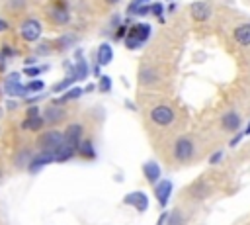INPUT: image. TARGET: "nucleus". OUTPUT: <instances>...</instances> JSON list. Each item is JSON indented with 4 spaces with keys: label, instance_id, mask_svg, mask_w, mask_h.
Here are the masks:
<instances>
[{
    "label": "nucleus",
    "instance_id": "7c9ffc66",
    "mask_svg": "<svg viewBox=\"0 0 250 225\" xmlns=\"http://www.w3.org/2000/svg\"><path fill=\"white\" fill-rule=\"evenodd\" d=\"M45 70V67H25L23 68V72L27 74V76H37V74H41Z\"/></svg>",
    "mask_w": 250,
    "mask_h": 225
},
{
    "label": "nucleus",
    "instance_id": "f03ea898",
    "mask_svg": "<svg viewBox=\"0 0 250 225\" xmlns=\"http://www.w3.org/2000/svg\"><path fill=\"white\" fill-rule=\"evenodd\" d=\"M37 145H39L41 151H49V153H55V155H57V151L64 145V133H61V131H57V129L45 131V133L39 137Z\"/></svg>",
    "mask_w": 250,
    "mask_h": 225
},
{
    "label": "nucleus",
    "instance_id": "58836bf2",
    "mask_svg": "<svg viewBox=\"0 0 250 225\" xmlns=\"http://www.w3.org/2000/svg\"><path fill=\"white\" fill-rule=\"evenodd\" d=\"M242 133H244V135H250V123H248V125H246V129H244V131H242Z\"/></svg>",
    "mask_w": 250,
    "mask_h": 225
},
{
    "label": "nucleus",
    "instance_id": "9d476101",
    "mask_svg": "<svg viewBox=\"0 0 250 225\" xmlns=\"http://www.w3.org/2000/svg\"><path fill=\"white\" fill-rule=\"evenodd\" d=\"M55 160H57V155H55V153L41 151L37 157H33V158H31V162H29V172H37L39 168H43L45 164L55 162Z\"/></svg>",
    "mask_w": 250,
    "mask_h": 225
},
{
    "label": "nucleus",
    "instance_id": "6ab92c4d",
    "mask_svg": "<svg viewBox=\"0 0 250 225\" xmlns=\"http://www.w3.org/2000/svg\"><path fill=\"white\" fill-rule=\"evenodd\" d=\"M45 123H47V121H45V117L37 113V115H27V117L23 119L21 127H23V129H31V131H39Z\"/></svg>",
    "mask_w": 250,
    "mask_h": 225
},
{
    "label": "nucleus",
    "instance_id": "4c0bfd02",
    "mask_svg": "<svg viewBox=\"0 0 250 225\" xmlns=\"http://www.w3.org/2000/svg\"><path fill=\"white\" fill-rule=\"evenodd\" d=\"M104 2H105V4H109V6H115L119 0H104Z\"/></svg>",
    "mask_w": 250,
    "mask_h": 225
},
{
    "label": "nucleus",
    "instance_id": "aec40b11",
    "mask_svg": "<svg viewBox=\"0 0 250 225\" xmlns=\"http://www.w3.org/2000/svg\"><path fill=\"white\" fill-rule=\"evenodd\" d=\"M76 76H78V80H84L88 74H90V68H88V63H86V59H82V53L78 51L76 53Z\"/></svg>",
    "mask_w": 250,
    "mask_h": 225
},
{
    "label": "nucleus",
    "instance_id": "ea45409f",
    "mask_svg": "<svg viewBox=\"0 0 250 225\" xmlns=\"http://www.w3.org/2000/svg\"><path fill=\"white\" fill-rule=\"evenodd\" d=\"M0 178H2V172H0Z\"/></svg>",
    "mask_w": 250,
    "mask_h": 225
},
{
    "label": "nucleus",
    "instance_id": "ddd939ff",
    "mask_svg": "<svg viewBox=\"0 0 250 225\" xmlns=\"http://www.w3.org/2000/svg\"><path fill=\"white\" fill-rule=\"evenodd\" d=\"M232 37L238 45L242 47H250V22H244V23H238L232 31Z\"/></svg>",
    "mask_w": 250,
    "mask_h": 225
},
{
    "label": "nucleus",
    "instance_id": "7ed1b4c3",
    "mask_svg": "<svg viewBox=\"0 0 250 225\" xmlns=\"http://www.w3.org/2000/svg\"><path fill=\"white\" fill-rule=\"evenodd\" d=\"M174 119H176V113L166 104H158V106H154L150 110V121L154 125H158V127H168V125L174 123Z\"/></svg>",
    "mask_w": 250,
    "mask_h": 225
},
{
    "label": "nucleus",
    "instance_id": "423d86ee",
    "mask_svg": "<svg viewBox=\"0 0 250 225\" xmlns=\"http://www.w3.org/2000/svg\"><path fill=\"white\" fill-rule=\"evenodd\" d=\"M20 33H21V37L25 39V41H37L39 37H41V33H43V25H41V22L39 20H35V18H27V20H23L21 22V25H20Z\"/></svg>",
    "mask_w": 250,
    "mask_h": 225
},
{
    "label": "nucleus",
    "instance_id": "4be33fe9",
    "mask_svg": "<svg viewBox=\"0 0 250 225\" xmlns=\"http://www.w3.org/2000/svg\"><path fill=\"white\" fill-rule=\"evenodd\" d=\"M78 78H76V74H72V76H66L64 80H61V82H57L55 86H53V90L55 92H61V90H66V88H70L74 82H76Z\"/></svg>",
    "mask_w": 250,
    "mask_h": 225
},
{
    "label": "nucleus",
    "instance_id": "1a4fd4ad",
    "mask_svg": "<svg viewBox=\"0 0 250 225\" xmlns=\"http://www.w3.org/2000/svg\"><path fill=\"white\" fill-rule=\"evenodd\" d=\"M64 143L70 145V147H74V149H78L80 143H82V125L70 123L66 127V131H64Z\"/></svg>",
    "mask_w": 250,
    "mask_h": 225
},
{
    "label": "nucleus",
    "instance_id": "2eb2a0df",
    "mask_svg": "<svg viewBox=\"0 0 250 225\" xmlns=\"http://www.w3.org/2000/svg\"><path fill=\"white\" fill-rule=\"evenodd\" d=\"M111 59H113V49H111V45H109V43H102V45L98 47V65H100V67H105V65L111 63Z\"/></svg>",
    "mask_w": 250,
    "mask_h": 225
},
{
    "label": "nucleus",
    "instance_id": "2f4dec72",
    "mask_svg": "<svg viewBox=\"0 0 250 225\" xmlns=\"http://www.w3.org/2000/svg\"><path fill=\"white\" fill-rule=\"evenodd\" d=\"M100 90L102 92H109L111 90V78L109 76H102L100 78Z\"/></svg>",
    "mask_w": 250,
    "mask_h": 225
},
{
    "label": "nucleus",
    "instance_id": "473e14b6",
    "mask_svg": "<svg viewBox=\"0 0 250 225\" xmlns=\"http://www.w3.org/2000/svg\"><path fill=\"white\" fill-rule=\"evenodd\" d=\"M127 31H129L127 25H119V29L115 31V39H123V37H127Z\"/></svg>",
    "mask_w": 250,
    "mask_h": 225
},
{
    "label": "nucleus",
    "instance_id": "dca6fc26",
    "mask_svg": "<svg viewBox=\"0 0 250 225\" xmlns=\"http://www.w3.org/2000/svg\"><path fill=\"white\" fill-rule=\"evenodd\" d=\"M158 80V72L152 68V67H143L139 70V82L143 86H148V84H154Z\"/></svg>",
    "mask_w": 250,
    "mask_h": 225
},
{
    "label": "nucleus",
    "instance_id": "e433bc0d",
    "mask_svg": "<svg viewBox=\"0 0 250 225\" xmlns=\"http://www.w3.org/2000/svg\"><path fill=\"white\" fill-rule=\"evenodd\" d=\"M168 215H170V213H166V211H164V213L160 215V219H158V223H156V225H164V223L168 221Z\"/></svg>",
    "mask_w": 250,
    "mask_h": 225
},
{
    "label": "nucleus",
    "instance_id": "20e7f679",
    "mask_svg": "<svg viewBox=\"0 0 250 225\" xmlns=\"http://www.w3.org/2000/svg\"><path fill=\"white\" fill-rule=\"evenodd\" d=\"M174 158L176 160H180V162H188L191 157H193V153H195V147H193V141L189 139V137H180V139H176V143H174Z\"/></svg>",
    "mask_w": 250,
    "mask_h": 225
},
{
    "label": "nucleus",
    "instance_id": "39448f33",
    "mask_svg": "<svg viewBox=\"0 0 250 225\" xmlns=\"http://www.w3.org/2000/svg\"><path fill=\"white\" fill-rule=\"evenodd\" d=\"M49 20L55 25H66L70 22V10H68L64 0H55L53 2L51 10H49Z\"/></svg>",
    "mask_w": 250,
    "mask_h": 225
},
{
    "label": "nucleus",
    "instance_id": "c85d7f7f",
    "mask_svg": "<svg viewBox=\"0 0 250 225\" xmlns=\"http://www.w3.org/2000/svg\"><path fill=\"white\" fill-rule=\"evenodd\" d=\"M43 88H45L43 80H31V82L27 84V92H39V90H43Z\"/></svg>",
    "mask_w": 250,
    "mask_h": 225
},
{
    "label": "nucleus",
    "instance_id": "9b49d317",
    "mask_svg": "<svg viewBox=\"0 0 250 225\" xmlns=\"http://www.w3.org/2000/svg\"><path fill=\"white\" fill-rule=\"evenodd\" d=\"M125 203H127V205H133L137 211H146V209H148V198H146V194H143V192L127 194V196H125Z\"/></svg>",
    "mask_w": 250,
    "mask_h": 225
},
{
    "label": "nucleus",
    "instance_id": "a211bd4d",
    "mask_svg": "<svg viewBox=\"0 0 250 225\" xmlns=\"http://www.w3.org/2000/svg\"><path fill=\"white\" fill-rule=\"evenodd\" d=\"M45 121L47 123H55V121H59V119H62L64 117V110L59 106V104H53V106H49L47 110H45Z\"/></svg>",
    "mask_w": 250,
    "mask_h": 225
},
{
    "label": "nucleus",
    "instance_id": "f257e3e1",
    "mask_svg": "<svg viewBox=\"0 0 250 225\" xmlns=\"http://www.w3.org/2000/svg\"><path fill=\"white\" fill-rule=\"evenodd\" d=\"M152 29L148 23H133L127 31V37H125V47L127 49H139L143 47V43L150 37Z\"/></svg>",
    "mask_w": 250,
    "mask_h": 225
},
{
    "label": "nucleus",
    "instance_id": "b1692460",
    "mask_svg": "<svg viewBox=\"0 0 250 225\" xmlns=\"http://www.w3.org/2000/svg\"><path fill=\"white\" fill-rule=\"evenodd\" d=\"M29 158H31V153H29L27 149H25V151H20V155L16 157V166H20V168L25 166L27 162H31Z\"/></svg>",
    "mask_w": 250,
    "mask_h": 225
},
{
    "label": "nucleus",
    "instance_id": "6e6552de",
    "mask_svg": "<svg viewBox=\"0 0 250 225\" xmlns=\"http://www.w3.org/2000/svg\"><path fill=\"white\" fill-rule=\"evenodd\" d=\"M189 14H191V18L195 22H207L211 18L213 10L205 0H195V2L189 4Z\"/></svg>",
    "mask_w": 250,
    "mask_h": 225
},
{
    "label": "nucleus",
    "instance_id": "412c9836",
    "mask_svg": "<svg viewBox=\"0 0 250 225\" xmlns=\"http://www.w3.org/2000/svg\"><path fill=\"white\" fill-rule=\"evenodd\" d=\"M166 225H186V219H184V213L180 209H174L170 215H168V221Z\"/></svg>",
    "mask_w": 250,
    "mask_h": 225
},
{
    "label": "nucleus",
    "instance_id": "cd10ccee",
    "mask_svg": "<svg viewBox=\"0 0 250 225\" xmlns=\"http://www.w3.org/2000/svg\"><path fill=\"white\" fill-rule=\"evenodd\" d=\"M72 41H74V35H62L61 39H57V49H66Z\"/></svg>",
    "mask_w": 250,
    "mask_h": 225
},
{
    "label": "nucleus",
    "instance_id": "4468645a",
    "mask_svg": "<svg viewBox=\"0 0 250 225\" xmlns=\"http://www.w3.org/2000/svg\"><path fill=\"white\" fill-rule=\"evenodd\" d=\"M221 125L225 131H236L240 125H242V119L236 112H227L223 117H221Z\"/></svg>",
    "mask_w": 250,
    "mask_h": 225
},
{
    "label": "nucleus",
    "instance_id": "c9c22d12",
    "mask_svg": "<svg viewBox=\"0 0 250 225\" xmlns=\"http://www.w3.org/2000/svg\"><path fill=\"white\" fill-rule=\"evenodd\" d=\"M6 29H10V23L0 16V31H6Z\"/></svg>",
    "mask_w": 250,
    "mask_h": 225
},
{
    "label": "nucleus",
    "instance_id": "5701e85b",
    "mask_svg": "<svg viewBox=\"0 0 250 225\" xmlns=\"http://www.w3.org/2000/svg\"><path fill=\"white\" fill-rule=\"evenodd\" d=\"M207 190H209V188H207V184H203V182H197L195 186H191V188H189V194H191L193 198L201 200V198L207 194Z\"/></svg>",
    "mask_w": 250,
    "mask_h": 225
},
{
    "label": "nucleus",
    "instance_id": "0eeeda50",
    "mask_svg": "<svg viewBox=\"0 0 250 225\" xmlns=\"http://www.w3.org/2000/svg\"><path fill=\"white\" fill-rule=\"evenodd\" d=\"M4 92L8 96H25L27 94V86L20 84V74L18 72H10L6 76V82H4Z\"/></svg>",
    "mask_w": 250,
    "mask_h": 225
},
{
    "label": "nucleus",
    "instance_id": "f3484780",
    "mask_svg": "<svg viewBox=\"0 0 250 225\" xmlns=\"http://www.w3.org/2000/svg\"><path fill=\"white\" fill-rule=\"evenodd\" d=\"M145 176H146V180L150 182V184H156L158 182V178H160V166H158V162H154V160H148V162H145Z\"/></svg>",
    "mask_w": 250,
    "mask_h": 225
},
{
    "label": "nucleus",
    "instance_id": "c756f323",
    "mask_svg": "<svg viewBox=\"0 0 250 225\" xmlns=\"http://www.w3.org/2000/svg\"><path fill=\"white\" fill-rule=\"evenodd\" d=\"M162 12H164V6H162L160 2H154V4H150V14L158 16L160 20H164V18H162Z\"/></svg>",
    "mask_w": 250,
    "mask_h": 225
},
{
    "label": "nucleus",
    "instance_id": "a878e982",
    "mask_svg": "<svg viewBox=\"0 0 250 225\" xmlns=\"http://www.w3.org/2000/svg\"><path fill=\"white\" fill-rule=\"evenodd\" d=\"M82 88H68V92L62 96V100L61 102H66V100H76V98H80L82 96Z\"/></svg>",
    "mask_w": 250,
    "mask_h": 225
},
{
    "label": "nucleus",
    "instance_id": "f8f14e48",
    "mask_svg": "<svg viewBox=\"0 0 250 225\" xmlns=\"http://www.w3.org/2000/svg\"><path fill=\"white\" fill-rule=\"evenodd\" d=\"M170 194H172V182H170V180H160V182H156V186H154V196H156V200H158L160 205H166V203H168Z\"/></svg>",
    "mask_w": 250,
    "mask_h": 225
},
{
    "label": "nucleus",
    "instance_id": "bb28decb",
    "mask_svg": "<svg viewBox=\"0 0 250 225\" xmlns=\"http://www.w3.org/2000/svg\"><path fill=\"white\" fill-rule=\"evenodd\" d=\"M145 4H148V0H131V4L127 6V14H137V10Z\"/></svg>",
    "mask_w": 250,
    "mask_h": 225
},
{
    "label": "nucleus",
    "instance_id": "393cba45",
    "mask_svg": "<svg viewBox=\"0 0 250 225\" xmlns=\"http://www.w3.org/2000/svg\"><path fill=\"white\" fill-rule=\"evenodd\" d=\"M78 151L84 155V157H96V153H94V147H92V141H84V143H80V147H78Z\"/></svg>",
    "mask_w": 250,
    "mask_h": 225
},
{
    "label": "nucleus",
    "instance_id": "f704fd0d",
    "mask_svg": "<svg viewBox=\"0 0 250 225\" xmlns=\"http://www.w3.org/2000/svg\"><path fill=\"white\" fill-rule=\"evenodd\" d=\"M244 137H246V135H244V133H236V135H234V139H230V145H232V147H234V145H236V143H238V141H242V139H244Z\"/></svg>",
    "mask_w": 250,
    "mask_h": 225
},
{
    "label": "nucleus",
    "instance_id": "72a5a7b5",
    "mask_svg": "<svg viewBox=\"0 0 250 225\" xmlns=\"http://www.w3.org/2000/svg\"><path fill=\"white\" fill-rule=\"evenodd\" d=\"M221 158H223V151H217V153H215V155L209 158V162H211V164H215V162H219Z\"/></svg>",
    "mask_w": 250,
    "mask_h": 225
}]
</instances>
